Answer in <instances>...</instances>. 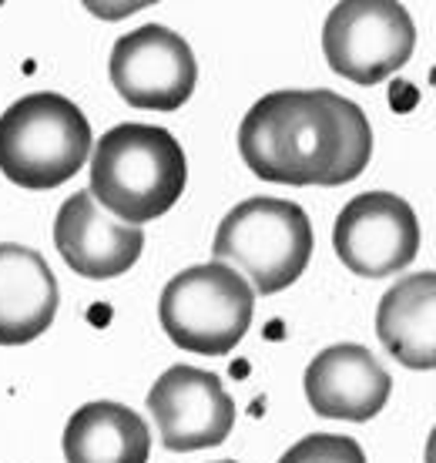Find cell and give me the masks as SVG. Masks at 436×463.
I'll return each mask as SVG.
<instances>
[{
	"label": "cell",
	"mask_w": 436,
	"mask_h": 463,
	"mask_svg": "<svg viewBox=\"0 0 436 463\" xmlns=\"http://www.w3.org/2000/svg\"><path fill=\"white\" fill-rule=\"evenodd\" d=\"M239 151L262 182L336 188L366 172L373 128L356 101L326 88L272 91L242 118Z\"/></svg>",
	"instance_id": "cell-1"
},
{
	"label": "cell",
	"mask_w": 436,
	"mask_h": 463,
	"mask_svg": "<svg viewBox=\"0 0 436 463\" xmlns=\"http://www.w3.org/2000/svg\"><path fill=\"white\" fill-rule=\"evenodd\" d=\"M188 182L182 141L158 125H115L91 155V195L115 219L145 225L175 209Z\"/></svg>",
	"instance_id": "cell-2"
},
{
	"label": "cell",
	"mask_w": 436,
	"mask_h": 463,
	"mask_svg": "<svg viewBox=\"0 0 436 463\" xmlns=\"http://www.w3.org/2000/svg\"><path fill=\"white\" fill-rule=\"evenodd\" d=\"M91 155V125L71 98L27 94L0 115V172L31 192L71 182Z\"/></svg>",
	"instance_id": "cell-3"
},
{
	"label": "cell",
	"mask_w": 436,
	"mask_h": 463,
	"mask_svg": "<svg viewBox=\"0 0 436 463\" xmlns=\"http://www.w3.org/2000/svg\"><path fill=\"white\" fill-rule=\"evenodd\" d=\"M218 262L245 272L252 292L276 296L296 282L312 259V222L286 198H245L222 219L212 245Z\"/></svg>",
	"instance_id": "cell-4"
},
{
	"label": "cell",
	"mask_w": 436,
	"mask_h": 463,
	"mask_svg": "<svg viewBox=\"0 0 436 463\" xmlns=\"http://www.w3.org/2000/svg\"><path fill=\"white\" fill-rule=\"evenodd\" d=\"M255 292L239 269L205 262L178 272L158 302L161 329L178 349L198 356H225L249 333Z\"/></svg>",
	"instance_id": "cell-5"
},
{
	"label": "cell",
	"mask_w": 436,
	"mask_h": 463,
	"mask_svg": "<svg viewBox=\"0 0 436 463\" xmlns=\"http://www.w3.org/2000/svg\"><path fill=\"white\" fill-rule=\"evenodd\" d=\"M416 27L400 0H339L322 24V54L353 84H379L406 68Z\"/></svg>",
	"instance_id": "cell-6"
},
{
	"label": "cell",
	"mask_w": 436,
	"mask_h": 463,
	"mask_svg": "<svg viewBox=\"0 0 436 463\" xmlns=\"http://www.w3.org/2000/svg\"><path fill=\"white\" fill-rule=\"evenodd\" d=\"M108 71L121 101L138 111H178L198 81V61L188 41L161 24L118 37Z\"/></svg>",
	"instance_id": "cell-7"
},
{
	"label": "cell",
	"mask_w": 436,
	"mask_h": 463,
	"mask_svg": "<svg viewBox=\"0 0 436 463\" xmlns=\"http://www.w3.org/2000/svg\"><path fill=\"white\" fill-rule=\"evenodd\" d=\"M333 249L353 276L386 279L406 269L420 252V222L410 202L393 192H363L349 198L333 229Z\"/></svg>",
	"instance_id": "cell-8"
},
{
	"label": "cell",
	"mask_w": 436,
	"mask_h": 463,
	"mask_svg": "<svg viewBox=\"0 0 436 463\" xmlns=\"http://www.w3.org/2000/svg\"><path fill=\"white\" fill-rule=\"evenodd\" d=\"M148 413L158 423L161 443L172 453H192L229 440L235 427V400L215 373L172 366L148 390Z\"/></svg>",
	"instance_id": "cell-9"
},
{
	"label": "cell",
	"mask_w": 436,
	"mask_h": 463,
	"mask_svg": "<svg viewBox=\"0 0 436 463\" xmlns=\"http://www.w3.org/2000/svg\"><path fill=\"white\" fill-rule=\"evenodd\" d=\"M54 245L61 259L84 279H118L141 259V225L115 219L91 192H74L54 219Z\"/></svg>",
	"instance_id": "cell-10"
},
{
	"label": "cell",
	"mask_w": 436,
	"mask_h": 463,
	"mask_svg": "<svg viewBox=\"0 0 436 463\" xmlns=\"http://www.w3.org/2000/svg\"><path fill=\"white\" fill-rule=\"evenodd\" d=\"M306 400L326 420H349L366 423L393 393L390 373L379 366V359L359 343H339L322 349L306 366Z\"/></svg>",
	"instance_id": "cell-11"
},
{
	"label": "cell",
	"mask_w": 436,
	"mask_h": 463,
	"mask_svg": "<svg viewBox=\"0 0 436 463\" xmlns=\"http://www.w3.org/2000/svg\"><path fill=\"white\" fill-rule=\"evenodd\" d=\"M58 279L44 255L0 242V346H24L44 336L58 316Z\"/></svg>",
	"instance_id": "cell-12"
},
{
	"label": "cell",
	"mask_w": 436,
	"mask_h": 463,
	"mask_svg": "<svg viewBox=\"0 0 436 463\" xmlns=\"http://www.w3.org/2000/svg\"><path fill=\"white\" fill-rule=\"evenodd\" d=\"M376 336L406 370L436 366V276L416 272L400 279L376 309Z\"/></svg>",
	"instance_id": "cell-13"
},
{
	"label": "cell",
	"mask_w": 436,
	"mask_h": 463,
	"mask_svg": "<svg viewBox=\"0 0 436 463\" xmlns=\"http://www.w3.org/2000/svg\"><path fill=\"white\" fill-rule=\"evenodd\" d=\"M68 463H148L151 430L125 403H84L64 427Z\"/></svg>",
	"instance_id": "cell-14"
},
{
	"label": "cell",
	"mask_w": 436,
	"mask_h": 463,
	"mask_svg": "<svg viewBox=\"0 0 436 463\" xmlns=\"http://www.w3.org/2000/svg\"><path fill=\"white\" fill-rule=\"evenodd\" d=\"M279 463H366V453L353 437L339 433H312L289 447Z\"/></svg>",
	"instance_id": "cell-15"
},
{
	"label": "cell",
	"mask_w": 436,
	"mask_h": 463,
	"mask_svg": "<svg viewBox=\"0 0 436 463\" xmlns=\"http://www.w3.org/2000/svg\"><path fill=\"white\" fill-rule=\"evenodd\" d=\"M81 4H84V11L101 17V21H125V17L145 11L158 0H81Z\"/></svg>",
	"instance_id": "cell-16"
},
{
	"label": "cell",
	"mask_w": 436,
	"mask_h": 463,
	"mask_svg": "<svg viewBox=\"0 0 436 463\" xmlns=\"http://www.w3.org/2000/svg\"><path fill=\"white\" fill-rule=\"evenodd\" d=\"M215 463H235V460H215Z\"/></svg>",
	"instance_id": "cell-17"
},
{
	"label": "cell",
	"mask_w": 436,
	"mask_h": 463,
	"mask_svg": "<svg viewBox=\"0 0 436 463\" xmlns=\"http://www.w3.org/2000/svg\"><path fill=\"white\" fill-rule=\"evenodd\" d=\"M0 7H4V0H0Z\"/></svg>",
	"instance_id": "cell-18"
}]
</instances>
